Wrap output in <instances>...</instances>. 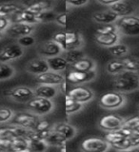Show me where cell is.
<instances>
[{
	"instance_id": "1",
	"label": "cell",
	"mask_w": 139,
	"mask_h": 152,
	"mask_svg": "<svg viewBox=\"0 0 139 152\" xmlns=\"http://www.w3.org/2000/svg\"><path fill=\"white\" fill-rule=\"evenodd\" d=\"M113 88L117 91L130 92L139 88V76L137 72L123 71L113 81Z\"/></svg>"
},
{
	"instance_id": "2",
	"label": "cell",
	"mask_w": 139,
	"mask_h": 152,
	"mask_svg": "<svg viewBox=\"0 0 139 152\" xmlns=\"http://www.w3.org/2000/svg\"><path fill=\"white\" fill-rule=\"evenodd\" d=\"M117 28L124 34L139 35V17L135 15H126L118 19Z\"/></svg>"
},
{
	"instance_id": "3",
	"label": "cell",
	"mask_w": 139,
	"mask_h": 152,
	"mask_svg": "<svg viewBox=\"0 0 139 152\" xmlns=\"http://www.w3.org/2000/svg\"><path fill=\"white\" fill-rule=\"evenodd\" d=\"M28 107L37 115H44L49 113L54 108V103L51 99L35 96L28 102Z\"/></svg>"
},
{
	"instance_id": "4",
	"label": "cell",
	"mask_w": 139,
	"mask_h": 152,
	"mask_svg": "<svg viewBox=\"0 0 139 152\" xmlns=\"http://www.w3.org/2000/svg\"><path fill=\"white\" fill-rule=\"evenodd\" d=\"M125 102V97L120 92L117 91H111L105 93L103 96L100 98L99 104L100 106L104 108L108 109H114L121 107Z\"/></svg>"
},
{
	"instance_id": "5",
	"label": "cell",
	"mask_w": 139,
	"mask_h": 152,
	"mask_svg": "<svg viewBox=\"0 0 139 152\" xmlns=\"http://www.w3.org/2000/svg\"><path fill=\"white\" fill-rule=\"evenodd\" d=\"M95 77V71L90 70V71H80L75 69H71L67 72L66 79L71 84H82L92 81Z\"/></svg>"
},
{
	"instance_id": "6",
	"label": "cell",
	"mask_w": 139,
	"mask_h": 152,
	"mask_svg": "<svg viewBox=\"0 0 139 152\" xmlns=\"http://www.w3.org/2000/svg\"><path fill=\"white\" fill-rule=\"evenodd\" d=\"M109 142L101 138H88L82 142L81 148L84 151L104 152L109 148Z\"/></svg>"
},
{
	"instance_id": "7",
	"label": "cell",
	"mask_w": 139,
	"mask_h": 152,
	"mask_svg": "<svg viewBox=\"0 0 139 152\" xmlns=\"http://www.w3.org/2000/svg\"><path fill=\"white\" fill-rule=\"evenodd\" d=\"M123 125H124L123 118L118 115H114V114H110V115L102 117L99 122L100 127L107 131L118 130L123 126Z\"/></svg>"
},
{
	"instance_id": "8",
	"label": "cell",
	"mask_w": 139,
	"mask_h": 152,
	"mask_svg": "<svg viewBox=\"0 0 139 152\" xmlns=\"http://www.w3.org/2000/svg\"><path fill=\"white\" fill-rule=\"evenodd\" d=\"M24 54L22 46L19 44H11L0 51V62H9L17 59Z\"/></svg>"
},
{
	"instance_id": "9",
	"label": "cell",
	"mask_w": 139,
	"mask_h": 152,
	"mask_svg": "<svg viewBox=\"0 0 139 152\" xmlns=\"http://www.w3.org/2000/svg\"><path fill=\"white\" fill-rule=\"evenodd\" d=\"M68 94L74 101L82 104L89 102L93 97V93L92 90L87 87H84V86H76V87L69 90Z\"/></svg>"
},
{
	"instance_id": "10",
	"label": "cell",
	"mask_w": 139,
	"mask_h": 152,
	"mask_svg": "<svg viewBox=\"0 0 139 152\" xmlns=\"http://www.w3.org/2000/svg\"><path fill=\"white\" fill-rule=\"evenodd\" d=\"M9 96L17 102L25 103L29 102L33 97H35V90L28 87H18L12 89L9 92Z\"/></svg>"
},
{
	"instance_id": "11",
	"label": "cell",
	"mask_w": 139,
	"mask_h": 152,
	"mask_svg": "<svg viewBox=\"0 0 139 152\" xmlns=\"http://www.w3.org/2000/svg\"><path fill=\"white\" fill-rule=\"evenodd\" d=\"M38 122V117L32 113L19 112L13 119V125L20 126L26 128H33Z\"/></svg>"
},
{
	"instance_id": "12",
	"label": "cell",
	"mask_w": 139,
	"mask_h": 152,
	"mask_svg": "<svg viewBox=\"0 0 139 152\" xmlns=\"http://www.w3.org/2000/svg\"><path fill=\"white\" fill-rule=\"evenodd\" d=\"M65 81L64 76L55 71H46L36 76V82L39 84H47V85H59Z\"/></svg>"
},
{
	"instance_id": "13",
	"label": "cell",
	"mask_w": 139,
	"mask_h": 152,
	"mask_svg": "<svg viewBox=\"0 0 139 152\" xmlns=\"http://www.w3.org/2000/svg\"><path fill=\"white\" fill-rule=\"evenodd\" d=\"M33 31V27L32 24L17 22L7 28V32L10 35L14 37H22L25 35H30Z\"/></svg>"
},
{
	"instance_id": "14",
	"label": "cell",
	"mask_w": 139,
	"mask_h": 152,
	"mask_svg": "<svg viewBox=\"0 0 139 152\" xmlns=\"http://www.w3.org/2000/svg\"><path fill=\"white\" fill-rule=\"evenodd\" d=\"M29 128L23 127L20 126L13 125L9 126L0 127V138H8V139H13L15 137L25 136Z\"/></svg>"
},
{
	"instance_id": "15",
	"label": "cell",
	"mask_w": 139,
	"mask_h": 152,
	"mask_svg": "<svg viewBox=\"0 0 139 152\" xmlns=\"http://www.w3.org/2000/svg\"><path fill=\"white\" fill-rule=\"evenodd\" d=\"M27 70L32 74L39 75L50 70V66L48 65L46 59L43 58H35L31 60L27 64Z\"/></svg>"
},
{
	"instance_id": "16",
	"label": "cell",
	"mask_w": 139,
	"mask_h": 152,
	"mask_svg": "<svg viewBox=\"0 0 139 152\" xmlns=\"http://www.w3.org/2000/svg\"><path fill=\"white\" fill-rule=\"evenodd\" d=\"M62 51H63L62 48L54 40H49L43 43L39 49V52L41 53V55L47 57V58L59 55Z\"/></svg>"
},
{
	"instance_id": "17",
	"label": "cell",
	"mask_w": 139,
	"mask_h": 152,
	"mask_svg": "<svg viewBox=\"0 0 139 152\" xmlns=\"http://www.w3.org/2000/svg\"><path fill=\"white\" fill-rule=\"evenodd\" d=\"M110 10L115 12L118 16H126V15H131L135 12L132 5L129 3L125 0H119V1L113 3V5L110 6Z\"/></svg>"
},
{
	"instance_id": "18",
	"label": "cell",
	"mask_w": 139,
	"mask_h": 152,
	"mask_svg": "<svg viewBox=\"0 0 139 152\" xmlns=\"http://www.w3.org/2000/svg\"><path fill=\"white\" fill-rule=\"evenodd\" d=\"M35 96L43 97L47 99L54 98L57 93H58V88L54 85H47V84H40L37 86L35 89Z\"/></svg>"
},
{
	"instance_id": "19",
	"label": "cell",
	"mask_w": 139,
	"mask_h": 152,
	"mask_svg": "<svg viewBox=\"0 0 139 152\" xmlns=\"http://www.w3.org/2000/svg\"><path fill=\"white\" fill-rule=\"evenodd\" d=\"M119 16L113 11H103L96 12L93 14V19L96 22L103 25V24H113L118 20Z\"/></svg>"
},
{
	"instance_id": "20",
	"label": "cell",
	"mask_w": 139,
	"mask_h": 152,
	"mask_svg": "<svg viewBox=\"0 0 139 152\" xmlns=\"http://www.w3.org/2000/svg\"><path fill=\"white\" fill-rule=\"evenodd\" d=\"M46 60L48 62V65L50 66V69L52 71H55V72H59V71L66 69V68L69 65L68 61L66 60L65 57L59 55L49 57Z\"/></svg>"
},
{
	"instance_id": "21",
	"label": "cell",
	"mask_w": 139,
	"mask_h": 152,
	"mask_svg": "<svg viewBox=\"0 0 139 152\" xmlns=\"http://www.w3.org/2000/svg\"><path fill=\"white\" fill-rule=\"evenodd\" d=\"M45 141L48 142V145H49L61 146L62 145H66V142L68 140H67L62 134H60L58 131H56L54 128V129L51 128V129L47 132Z\"/></svg>"
},
{
	"instance_id": "22",
	"label": "cell",
	"mask_w": 139,
	"mask_h": 152,
	"mask_svg": "<svg viewBox=\"0 0 139 152\" xmlns=\"http://www.w3.org/2000/svg\"><path fill=\"white\" fill-rule=\"evenodd\" d=\"M66 49L69 50H74L82 45V38L80 34L76 31H66Z\"/></svg>"
},
{
	"instance_id": "23",
	"label": "cell",
	"mask_w": 139,
	"mask_h": 152,
	"mask_svg": "<svg viewBox=\"0 0 139 152\" xmlns=\"http://www.w3.org/2000/svg\"><path fill=\"white\" fill-rule=\"evenodd\" d=\"M95 40H96V42L100 46L110 48L117 44V42L119 40V36L117 32L107 33V34H96Z\"/></svg>"
},
{
	"instance_id": "24",
	"label": "cell",
	"mask_w": 139,
	"mask_h": 152,
	"mask_svg": "<svg viewBox=\"0 0 139 152\" xmlns=\"http://www.w3.org/2000/svg\"><path fill=\"white\" fill-rule=\"evenodd\" d=\"M30 145V141L24 136L15 137L12 140V145L10 150L16 151V152H24V151H30L29 148Z\"/></svg>"
},
{
	"instance_id": "25",
	"label": "cell",
	"mask_w": 139,
	"mask_h": 152,
	"mask_svg": "<svg viewBox=\"0 0 139 152\" xmlns=\"http://www.w3.org/2000/svg\"><path fill=\"white\" fill-rule=\"evenodd\" d=\"M22 6L14 3H4L0 4V17H7L9 15H14L17 12H21Z\"/></svg>"
},
{
	"instance_id": "26",
	"label": "cell",
	"mask_w": 139,
	"mask_h": 152,
	"mask_svg": "<svg viewBox=\"0 0 139 152\" xmlns=\"http://www.w3.org/2000/svg\"><path fill=\"white\" fill-rule=\"evenodd\" d=\"M51 8V2L49 0H35L30 5H28L26 10L33 14H38L41 12H44L46 10Z\"/></svg>"
},
{
	"instance_id": "27",
	"label": "cell",
	"mask_w": 139,
	"mask_h": 152,
	"mask_svg": "<svg viewBox=\"0 0 139 152\" xmlns=\"http://www.w3.org/2000/svg\"><path fill=\"white\" fill-rule=\"evenodd\" d=\"M71 69L80 71H90L94 69V62L87 57H83L82 59L76 61L75 63L71 64Z\"/></svg>"
},
{
	"instance_id": "28",
	"label": "cell",
	"mask_w": 139,
	"mask_h": 152,
	"mask_svg": "<svg viewBox=\"0 0 139 152\" xmlns=\"http://www.w3.org/2000/svg\"><path fill=\"white\" fill-rule=\"evenodd\" d=\"M35 15L36 14H33L29 11H27L26 9H24L21 12H19L16 14H14L13 21H14V23H17V22L28 23V24L36 23L37 21H36Z\"/></svg>"
},
{
	"instance_id": "29",
	"label": "cell",
	"mask_w": 139,
	"mask_h": 152,
	"mask_svg": "<svg viewBox=\"0 0 139 152\" xmlns=\"http://www.w3.org/2000/svg\"><path fill=\"white\" fill-rule=\"evenodd\" d=\"M54 129L58 131L60 134L63 135L67 140H70L74 138L76 134V129L73 126L66 123H61L54 126Z\"/></svg>"
},
{
	"instance_id": "30",
	"label": "cell",
	"mask_w": 139,
	"mask_h": 152,
	"mask_svg": "<svg viewBox=\"0 0 139 152\" xmlns=\"http://www.w3.org/2000/svg\"><path fill=\"white\" fill-rule=\"evenodd\" d=\"M125 136L123 135V133L120 130H112L109 131L106 135H105V140H106L110 145H114L119 144L120 142H122L125 139Z\"/></svg>"
},
{
	"instance_id": "31",
	"label": "cell",
	"mask_w": 139,
	"mask_h": 152,
	"mask_svg": "<svg viewBox=\"0 0 139 152\" xmlns=\"http://www.w3.org/2000/svg\"><path fill=\"white\" fill-rule=\"evenodd\" d=\"M82 103L76 102L71 98L70 95L66 94V113L70 115L71 113H74L76 111H79L82 108Z\"/></svg>"
},
{
	"instance_id": "32",
	"label": "cell",
	"mask_w": 139,
	"mask_h": 152,
	"mask_svg": "<svg viewBox=\"0 0 139 152\" xmlns=\"http://www.w3.org/2000/svg\"><path fill=\"white\" fill-rule=\"evenodd\" d=\"M107 70L111 74H119L125 71V66L122 60H113L110 61L107 65Z\"/></svg>"
},
{
	"instance_id": "33",
	"label": "cell",
	"mask_w": 139,
	"mask_h": 152,
	"mask_svg": "<svg viewBox=\"0 0 139 152\" xmlns=\"http://www.w3.org/2000/svg\"><path fill=\"white\" fill-rule=\"evenodd\" d=\"M65 58L68 61L69 64H74L76 61H78L80 59H82L83 57H85V54L83 53L82 50H80L78 49H74V50H66V54H65Z\"/></svg>"
},
{
	"instance_id": "34",
	"label": "cell",
	"mask_w": 139,
	"mask_h": 152,
	"mask_svg": "<svg viewBox=\"0 0 139 152\" xmlns=\"http://www.w3.org/2000/svg\"><path fill=\"white\" fill-rule=\"evenodd\" d=\"M14 73V69L6 62H0V81L11 78Z\"/></svg>"
},
{
	"instance_id": "35",
	"label": "cell",
	"mask_w": 139,
	"mask_h": 152,
	"mask_svg": "<svg viewBox=\"0 0 139 152\" xmlns=\"http://www.w3.org/2000/svg\"><path fill=\"white\" fill-rule=\"evenodd\" d=\"M125 69L132 72H139V59L133 58V57H128V58L122 59Z\"/></svg>"
},
{
	"instance_id": "36",
	"label": "cell",
	"mask_w": 139,
	"mask_h": 152,
	"mask_svg": "<svg viewBox=\"0 0 139 152\" xmlns=\"http://www.w3.org/2000/svg\"><path fill=\"white\" fill-rule=\"evenodd\" d=\"M109 51L115 57H121L128 53L129 48L124 44H115L109 48Z\"/></svg>"
},
{
	"instance_id": "37",
	"label": "cell",
	"mask_w": 139,
	"mask_h": 152,
	"mask_svg": "<svg viewBox=\"0 0 139 152\" xmlns=\"http://www.w3.org/2000/svg\"><path fill=\"white\" fill-rule=\"evenodd\" d=\"M35 18H36L37 22H49V21L55 20L56 14L54 12L49 11V10H46V11L41 12L38 14H36Z\"/></svg>"
},
{
	"instance_id": "38",
	"label": "cell",
	"mask_w": 139,
	"mask_h": 152,
	"mask_svg": "<svg viewBox=\"0 0 139 152\" xmlns=\"http://www.w3.org/2000/svg\"><path fill=\"white\" fill-rule=\"evenodd\" d=\"M132 146H135V144H133L132 137H126L125 139L119 142V144L113 145V148L118 149V150H129V149H132Z\"/></svg>"
},
{
	"instance_id": "39",
	"label": "cell",
	"mask_w": 139,
	"mask_h": 152,
	"mask_svg": "<svg viewBox=\"0 0 139 152\" xmlns=\"http://www.w3.org/2000/svg\"><path fill=\"white\" fill-rule=\"evenodd\" d=\"M48 142L45 140H39V141H31L29 148L30 151H44L48 147Z\"/></svg>"
},
{
	"instance_id": "40",
	"label": "cell",
	"mask_w": 139,
	"mask_h": 152,
	"mask_svg": "<svg viewBox=\"0 0 139 152\" xmlns=\"http://www.w3.org/2000/svg\"><path fill=\"white\" fill-rule=\"evenodd\" d=\"M113 32H117V27L113 24H103L96 28V34H107Z\"/></svg>"
},
{
	"instance_id": "41",
	"label": "cell",
	"mask_w": 139,
	"mask_h": 152,
	"mask_svg": "<svg viewBox=\"0 0 139 152\" xmlns=\"http://www.w3.org/2000/svg\"><path fill=\"white\" fill-rule=\"evenodd\" d=\"M13 117V111L11 108L1 107L0 108V123L10 121Z\"/></svg>"
},
{
	"instance_id": "42",
	"label": "cell",
	"mask_w": 139,
	"mask_h": 152,
	"mask_svg": "<svg viewBox=\"0 0 139 152\" xmlns=\"http://www.w3.org/2000/svg\"><path fill=\"white\" fill-rule=\"evenodd\" d=\"M52 40L55 41L57 44H58L61 48L62 50H63L64 51L67 50L66 49V34L65 32H57L55 33V34L54 35V37H52Z\"/></svg>"
},
{
	"instance_id": "43",
	"label": "cell",
	"mask_w": 139,
	"mask_h": 152,
	"mask_svg": "<svg viewBox=\"0 0 139 152\" xmlns=\"http://www.w3.org/2000/svg\"><path fill=\"white\" fill-rule=\"evenodd\" d=\"M33 128H35V129L37 130V131L45 132V131H48V130L51 129V123L49 121H47V120H41V121L38 120L35 126Z\"/></svg>"
},
{
	"instance_id": "44",
	"label": "cell",
	"mask_w": 139,
	"mask_h": 152,
	"mask_svg": "<svg viewBox=\"0 0 139 152\" xmlns=\"http://www.w3.org/2000/svg\"><path fill=\"white\" fill-rule=\"evenodd\" d=\"M35 37L31 36V34L19 37V39H18V44L22 47H30L35 44Z\"/></svg>"
},
{
	"instance_id": "45",
	"label": "cell",
	"mask_w": 139,
	"mask_h": 152,
	"mask_svg": "<svg viewBox=\"0 0 139 152\" xmlns=\"http://www.w3.org/2000/svg\"><path fill=\"white\" fill-rule=\"evenodd\" d=\"M13 139L8 138H0V150H10Z\"/></svg>"
},
{
	"instance_id": "46",
	"label": "cell",
	"mask_w": 139,
	"mask_h": 152,
	"mask_svg": "<svg viewBox=\"0 0 139 152\" xmlns=\"http://www.w3.org/2000/svg\"><path fill=\"white\" fill-rule=\"evenodd\" d=\"M138 123H139V116H135V117H132L130 119H128V120H126V121H124L123 126H128V127L132 128V129H133Z\"/></svg>"
},
{
	"instance_id": "47",
	"label": "cell",
	"mask_w": 139,
	"mask_h": 152,
	"mask_svg": "<svg viewBox=\"0 0 139 152\" xmlns=\"http://www.w3.org/2000/svg\"><path fill=\"white\" fill-rule=\"evenodd\" d=\"M119 130L123 133V135L125 137H132L135 134V132L133 131V129H132V128L128 127V126H123Z\"/></svg>"
},
{
	"instance_id": "48",
	"label": "cell",
	"mask_w": 139,
	"mask_h": 152,
	"mask_svg": "<svg viewBox=\"0 0 139 152\" xmlns=\"http://www.w3.org/2000/svg\"><path fill=\"white\" fill-rule=\"evenodd\" d=\"M66 19H67V15H66L65 12H63V13H59L58 15H56L55 21L58 23L59 25L65 26L66 25Z\"/></svg>"
},
{
	"instance_id": "49",
	"label": "cell",
	"mask_w": 139,
	"mask_h": 152,
	"mask_svg": "<svg viewBox=\"0 0 139 152\" xmlns=\"http://www.w3.org/2000/svg\"><path fill=\"white\" fill-rule=\"evenodd\" d=\"M67 2L71 5H73V6L80 7V6H83V5L87 4L89 2V0H67Z\"/></svg>"
},
{
	"instance_id": "50",
	"label": "cell",
	"mask_w": 139,
	"mask_h": 152,
	"mask_svg": "<svg viewBox=\"0 0 139 152\" xmlns=\"http://www.w3.org/2000/svg\"><path fill=\"white\" fill-rule=\"evenodd\" d=\"M9 20L6 17H0V32L7 30L9 28Z\"/></svg>"
},
{
	"instance_id": "51",
	"label": "cell",
	"mask_w": 139,
	"mask_h": 152,
	"mask_svg": "<svg viewBox=\"0 0 139 152\" xmlns=\"http://www.w3.org/2000/svg\"><path fill=\"white\" fill-rule=\"evenodd\" d=\"M97 1L99 3L103 4V5H108V6H111V5H113V3L119 1V0H97Z\"/></svg>"
},
{
	"instance_id": "52",
	"label": "cell",
	"mask_w": 139,
	"mask_h": 152,
	"mask_svg": "<svg viewBox=\"0 0 139 152\" xmlns=\"http://www.w3.org/2000/svg\"><path fill=\"white\" fill-rule=\"evenodd\" d=\"M132 141H133V144H135V146L139 145V134L135 133V134L132 136Z\"/></svg>"
},
{
	"instance_id": "53",
	"label": "cell",
	"mask_w": 139,
	"mask_h": 152,
	"mask_svg": "<svg viewBox=\"0 0 139 152\" xmlns=\"http://www.w3.org/2000/svg\"><path fill=\"white\" fill-rule=\"evenodd\" d=\"M133 131H135V133H137V134H139V123L135 126V128H133Z\"/></svg>"
},
{
	"instance_id": "54",
	"label": "cell",
	"mask_w": 139,
	"mask_h": 152,
	"mask_svg": "<svg viewBox=\"0 0 139 152\" xmlns=\"http://www.w3.org/2000/svg\"><path fill=\"white\" fill-rule=\"evenodd\" d=\"M22 1L24 2V3H25L26 5H27V6H28V5H30L31 3H32L33 1H35V0H22Z\"/></svg>"
},
{
	"instance_id": "55",
	"label": "cell",
	"mask_w": 139,
	"mask_h": 152,
	"mask_svg": "<svg viewBox=\"0 0 139 152\" xmlns=\"http://www.w3.org/2000/svg\"><path fill=\"white\" fill-rule=\"evenodd\" d=\"M137 73H138V76H139V72H137Z\"/></svg>"
},
{
	"instance_id": "56",
	"label": "cell",
	"mask_w": 139,
	"mask_h": 152,
	"mask_svg": "<svg viewBox=\"0 0 139 152\" xmlns=\"http://www.w3.org/2000/svg\"><path fill=\"white\" fill-rule=\"evenodd\" d=\"M0 35H1V32H0Z\"/></svg>"
}]
</instances>
